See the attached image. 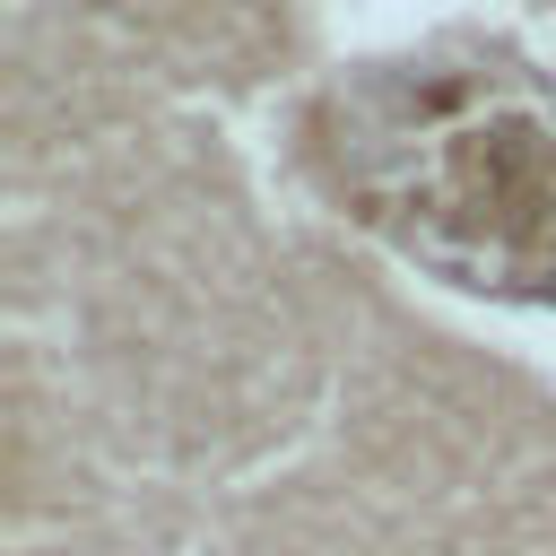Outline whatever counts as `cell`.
I'll return each instance as SVG.
<instances>
[{"instance_id": "obj_1", "label": "cell", "mask_w": 556, "mask_h": 556, "mask_svg": "<svg viewBox=\"0 0 556 556\" xmlns=\"http://www.w3.org/2000/svg\"><path fill=\"white\" fill-rule=\"evenodd\" d=\"M304 165L443 287L556 304V70L434 35L339 70L304 113Z\"/></svg>"}]
</instances>
